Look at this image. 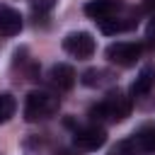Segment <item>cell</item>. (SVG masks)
<instances>
[{
	"mask_svg": "<svg viewBox=\"0 0 155 155\" xmlns=\"http://www.w3.org/2000/svg\"><path fill=\"white\" fill-rule=\"evenodd\" d=\"M116 153H119V155H148V153L143 150V145L138 143V138H136V136H133V138H128V140H124V143H119Z\"/></svg>",
	"mask_w": 155,
	"mask_h": 155,
	"instance_id": "cell-13",
	"label": "cell"
},
{
	"mask_svg": "<svg viewBox=\"0 0 155 155\" xmlns=\"http://www.w3.org/2000/svg\"><path fill=\"white\" fill-rule=\"evenodd\" d=\"M56 155H78V153H73V150H61V153H56Z\"/></svg>",
	"mask_w": 155,
	"mask_h": 155,
	"instance_id": "cell-17",
	"label": "cell"
},
{
	"mask_svg": "<svg viewBox=\"0 0 155 155\" xmlns=\"http://www.w3.org/2000/svg\"><path fill=\"white\" fill-rule=\"evenodd\" d=\"M73 143L80 150H97L107 143V131L97 124H87V126H78L73 131Z\"/></svg>",
	"mask_w": 155,
	"mask_h": 155,
	"instance_id": "cell-3",
	"label": "cell"
},
{
	"mask_svg": "<svg viewBox=\"0 0 155 155\" xmlns=\"http://www.w3.org/2000/svg\"><path fill=\"white\" fill-rule=\"evenodd\" d=\"M131 114V97L124 92H109L97 107L90 109V116L94 121H124Z\"/></svg>",
	"mask_w": 155,
	"mask_h": 155,
	"instance_id": "cell-1",
	"label": "cell"
},
{
	"mask_svg": "<svg viewBox=\"0 0 155 155\" xmlns=\"http://www.w3.org/2000/svg\"><path fill=\"white\" fill-rule=\"evenodd\" d=\"M61 107V99L46 90H34L27 94L24 102V119L27 121H46L51 119Z\"/></svg>",
	"mask_w": 155,
	"mask_h": 155,
	"instance_id": "cell-2",
	"label": "cell"
},
{
	"mask_svg": "<svg viewBox=\"0 0 155 155\" xmlns=\"http://www.w3.org/2000/svg\"><path fill=\"white\" fill-rule=\"evenodd\" d=\"M136 22L131 19V22H126V17H109V19H102L99 22V29L104 31V34H119V31H126V29H131Z\"/></svg>",
	"mask_w": 155,
	"mask_h": 155,
	"instance_id": "cell-11",
	"label": "cell"
},
{
	"mask_svg": "<svg viewBox=\"0 0 155 155\" xmlns=\"http://www.w3.org/2000/svg\"><path fill=\"white\" fill-rule=\"evenodd\" d=\"M138 143L143 145V150L150 155V153H155V126H148V128H143L138 136Z\"/></svg>",
	"mask_w": 155,
	"mask_h": 155,
	"instance_id": "cell-14",
	"label": "cell"
},
{
	"mask_svg": "<svg viewBox=\"0 0 155 155\" xmlns=\"http://www.w3.org/2000/svg\"><path fill=\"white\" fill-rule=\"evenodd\" d=\"M31 7H34L36 15H46L56 7V0H31Z\"/></svg>",
	"mask_w": 155,
	"mask_h": 155,
	"instance_id": "cell-15",
	"label": "cell"
},
{
	"mask_svg": "<svg viewBox=\"0 0 155 155\" xmlns=\"http://www.w3.org/2000/svg\"><path fill=\"white\" fill-rule=\"evenodd\" d=\"M153 87H155V65L150 63V65H143L140 73L136 75V80H133V85H131V94H133V97H143V94H148Z\"/></svg>",
	"mask_w": 155,
	"mask_h": 155,
	"instance_id": "cell-9",
	"label": "cell"
},
{
	"mask_svg": "<svg viewBox=\"0 0 155 155\" xmlns=\"http://www.w3.org/2000/svg\"><path fill=\"white\" fill-rule=\"evenodd\" d=\"M19 31H22V15L10 5H0V34L15 36Z\"/></svg>",
	"mask_w": 155,
	"mask_h": 155,
	"instance_id": "cell-8",
	"label": "cell"
},
{
	"mask_svg": "<svg viewBox=\"0 0 155 155\" xmlns=\"http://www.w3.org/2000/svg\"><path fill=\"white\" fill-rule=\"evenodd\" d=\"M140 53H143V46L133 41H116L107 46V58L116 65H133L140 58Z\"/></svg>",
	"mask_w": 155,
	"mask_h": 155,
	"instance_id": "cell-4",
	"label": "cell"
},
{
	"mask_svg": "<svg viewBox=\"0 0 155 155\" xmlns=\"http://www.w3.org/2000/svg\"><path fill=\"white\" fill-rule=\"evenodd\" d=\"M63 48L75 58H90L94 53V39L87 31H70L63 39Z\"/></svg>",
	"mask_w": 155,
	"mask_h": 155,
	"instance_id": "cell-5",
	"label": "cell"
},
{
	"mask_svg": "<svg viewBox=\"0 0 155 155\" xmlns=\"http://www.w3.org/2000/svg\"><path fill=\"white\" fill-rule=\"evenodd\" d=\"M121 7V0H92L85 5V15H90L92 19L102 22V19H109L119 12Z\"/></svg>",
	"mask_w": 155,
	"mask_h": 155,
	"instance_id": "cell-7",
	"label": "cell"
},
{
	"mask_svg": "<svg viewBox=\"0 0 155 155\" xmlns=\"http://www.w3.org/2000/svg\"><path fill=\"white\" fill-rule=\"evenodd\" d=\"M75 70H73V65H68V63H56V65H51V70H48V82H51V87H56L58 92H65V90H70L73 85H75Z\"/></svg>",
	"mask_w": 155,
	"mask_h": 155,
	"instance_id": "cell-6",
	"label": "cell"
},
{
	"mask_svg": "<svg viewBox=\"0 0 155 155\" xmlns=\"http://www.w3.org/2000/svg\"><path fill=\"white\" fill-rule=\"evenodd\" d=\"M111 82H114V75L104 68H90L82 73V85H87V87H104Z\"/></svg>",
	"mask_w": 155,
	"mask_h": 155,
	"instance_id": "cell-10",
	"label": "cell"
},
{
	"mask_svg": "<svg viewBox=\"0 0 155 155\" xmlns=\"http://www.w3.org/2000/svg\"><path fill=\"white\" fill-rule=\"evenodd\" d=\"M15 109H17V102L12 94H0V124L10 121V116H15Z\"/></svg>",
	"mask_w": 155,
	"mask_h": 155,
	"instance_id": "cell-12",
	"label": "cell"
},
{
	"mask_svg": "<svg viewBox=\"0 0 155 155\" xmlns=\"http://www.w3.org/2000/svg\"><path fill=\"white\" fill-rule=\"evenodd\" d=\"M145 41H148L150 46H155V15L150 17V22H148V27H145Z\"/></svg>",
	"mask_w": 155,
	"mask_h": 155,
	"instance_id": "cell-16",
	"label": "cell"
}]
</instances>
